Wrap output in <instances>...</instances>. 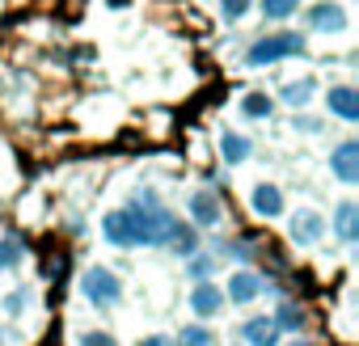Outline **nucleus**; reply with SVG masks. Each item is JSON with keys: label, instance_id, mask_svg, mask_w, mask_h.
Masks as SVG:
<instances>
[{"label": "nucleus", "instance_id": "obj_12", "mask_svg": "<svg viewBox=\"0 0 359 346\" xmlns=\"http://www.w3.org/2000/svg\"><path fill=\"white\" fill-rule=\"evenodd\" d=\"M330 110H334L338 118L355 123V118H359V97H355V89H351V85H338V89H330Z\"/></svg>", "mask_w": 359, "mask_h": 346}, {"label": "nucleus", "instance_id": "obj_26", "mask_svg": "<svg viewBox=\"0 0 359 346\" xmlns=\"http://www.w3.org/2000/svg\"><path fill=\"white\" fill-rule=\"evenodd\" d=\"M287 346H313V342H287Z\"/></svg>", "mask_w": 359, "mask_h": 346}, {"label": "nucleus", "instance_id": "obj_1", "mask_svg": "<svg viewBox=\"0 0 359 346\" xmlns=\"http://www.w3.org/2000/svg\"><path fill=\"white\" fill-rule=\"evenodd\" d=\"M304 51V39L283 30V34H271V39H258L250 51H245V64L250 68H266V64H279V60H292Z\"/></svg>", "mask_w": 359, "mask_h": 346}, {"label": "nucleus", "instance_id": "obj_22", "mask_svg": "<svg viewBox=\"0 0 359 346\" xmlns=\"http://www.w3.org/2000/svg\"><path fill=\"white\" fill-rule=\"evenodd\" d=\"M81 346H118L106 329H89V333H81Z\"/></svg>", "mask_w": 359, "mask_h": 346}, {"label": "nucleus", "instance_id": "obj_4", "mask_svg": "<svg viewBox=\"0 0 359 346\" xmlns=\"http://www.w3.org/2000/svg\"><path fill=\"white\" fill-rule=\"evenodd\" d=\"M309 26L321 34H338V30H346V9L334 5V0H321V5L309 9Z\"/></svg>", "mask_w": 359, "mask_h": 346}, {"label": "nucleus", "instance_id": "obj_10", "mask_svg": "<svg viewBox=\"0 0 359 346\" xmlns=\"http://www.w3.org/2000/svg\"><path fill=\"white\" fill-rule=\"evenodd\" d=\"M224 304H229V300H224V291H220L216 283H199V287L191 291V308H195V317H216Z\"/></svg>", "mask_w": 359, "mask_h": 346}, {"label": "nucleus", "instance_id": "obj_2", "mask_svg": "<svg viewBox=\"0 0 359 346\" xmlns=\"http://www.w3.org/2000/svg\"><path fill=\"white\" fill-rule=\"evenodd\" d=\"M81 291H85L89 304L110 308V304L123 300V279H118L114 270H106V266H89V270L81 275Z\"/></svg>", "mask_w": 359, "mask_h": 346}, {"label": "nucleus", "instance_id": "obj_20", "mask_svg": "<svg viewBox=\"0 0 359 346\" xmlns=\"http://www.w3.org/2000/svg\"><path fill=\"white\" fill-rule=\"evenodd\" d=\"M18 262H22V241H18V237H13V241L5 237V241H0V270H5V266H18Z\"/></svg>", "mask_w": 359, "mask_h": 346}, {"label": "nucleus", "instance_id": "obj_3", "mask_svg": "<svg viewBox=\"0 0 359 346\" xmlns=\"http://www.w3.org/2000/svg\"><path fill=\"white\" fill-rule=\"evenodd\" d=\"M102 237H106L110 245H118V249H135V245H144V233H140V220H135L131 207L106 212V216H102Z\"/></svg>", "mask_w": 359, "mask_h": 346}, {"label": "nucleus", "instance_id": "obj_16", "mask_svg": "<svg viewBox=\"0 0 359 346\" xmlns=\"http://www.w3.org/2000/svg\"><path fill=\"white\" fill-rule=\"evenodd\" d=\"M275 106H271V97L266 93H250V97H241V114L245 118H266Z\"/></svg>", "mask_w": 359, "mask_h": 346}, {"label": "nucleus", "instance_id": "obj_24", "mask_svg": "<svg viewBox=\"0 0 359 346\" xmlns=\"http://www.w3.org/2000/svg\"><path fill=\"white\" fill-rule=\"evenodd\" d=\"M5 308H9V312L18 317V312L26 308V291H18V296H9V300H5Z\"/></svg>", "mask_w": 359, "mask_h": 346}, {"label": "nucleus", "instance_id": "obj_19", "mask_svg": "<svg viewBox=\"0 0 359 346\" xmlns=\"http://www.w3.org/2000/svg\"><path fill=\"white\" fill-rule=\"evenodd\" d=\"M271 321H275V329H300V325H304V317H300L296 304H279V312H275Z\"/></svg>", "mask_w": 359, "mask_h": 346}, {"label": "nucleus", "instance_id": "obj_15", "mask_svg": "<svg viewBox=\"0 0 359 346\" xmlns=\"http://www.w3.org/2000/svg\"><path fill=\"white\" fill-rule=\"evenodd\" d=\"M173 346H212V329L208 325H187V329H177Z\"/></svg>", "mask_w": 359, "mask_h": 346}, {"label": "nucleus", "instance_id": "obj_7", "mask_svg": "<svg viewBox=\"0 0 359 346\" xmlns=\"http://www.w3.org/2000/svg\"><path fill=\"white\" fill-rule=\"evenodd\" d=\"M250 203H254V212H258V216H266V220H279V216H283V191H279V186H271V182L254 186Z\"/></svg>", "mask_w": 359, "mask_h": 346}, {"label": "nucleus", "instance_id": "obj_5", "mask_svg": "<svg viewBox=\"0 0 359 346\" xmlns=\"http://www.w3.org/2000/svg\"><path fill=\"white\" fill-rule=\"evenodd\" d=\"M355 156H359V144H355V139L338 144V148H334V156H330V165H334V178H338V182H346V186H355V178H359Z\"/></svg>", "mask_w": 359, "mask_h": 346}, {"label": "nucleus", "instance_id": "obj_9", "mask_svg": "<svg viewBox=\"0 0 359 346\" xmlns=\"http://www.w3.org/2000/svg\"><path fill=\"white\" fill-rule=\"evenodd\" d=\"M287 233H292V241H296V245H317L325 228H321V216H317V212H296Z\"/></svg>", "mask_w": 359, "mask_h": 346}, {"label": "nucleus", "instance_id": "obj_17", "mask_svg": "<svg viewBox=\"0 0 359 346\" xmlns=\"http://www.w3.org/2000/svg\"><path fill=\"white\" fill-rule=\"evenodd\" d=\"M313 89H317L313 81H296V85H287L279 97H283L287 106H304V102H313Z\"/></svg>", "mask_w": 359, "mask_h": 346}, {"label": "nucleus", "instance_id": "obj_18", "mask_svg": "<svg viewBox=\"0 0 359 346\" xmlns=\"http://www.w3.org/2000/svg\"><path fill=\"white\" fill-rule=\"evenodd\" d=\"M300 9V0H262V13L271 18V22H283V18H292Z\"/></svg>", "mask_w": 359, "mask_h": 346}, {"label": "nucleus", "instance_id": "obj_14", "mask_svg": "<svg viewBox=\"0 0 359 346\" xmlns=\"http://www.w3.org/2000/svg\"><path fill=\"white\" fill-rule=\"evenodd\" d=\"M355 220H359L355 203H351V199H346V203H338V212H334V233H338L346 245H351V241H355V233H359V228H355Z\"/></svg>", "mask_w": 359, "mask_h": 346}, {"label": "nucleus", "instance_id": "obj_8", "mask_svg": "<svg viewBox=\"0 0 359 346\" xmlns=\"http://www.w3.org/2000/svg\"><path fill=\"white\" fill-rule=\"evenodd\" d=\"M191 216H195L199 228H212V224H220L224 207H220V199L212 191H199V195H191Z\"/></svg>", "mask_w": 359, "mask_h": 346}, {"label": "nucleus", "instance_id": "obj_6", "mask_svg": "<svg viewBox=\"0 0 359 346\" xmlns=\"http://www.w3.org/2000/svg\"><path fill=\"white\" fill-rule=\"evenodd\" d=\"M258 296H262V279H258L254 270H237V275L229 279L224 300H233V304H250V300H258Z\"/></svg>", "mask_w": 359, "mask_h": 346}, {"label": "nucleus", "instance_id": "obj_13", "mask_svg": "<svg viewBox=\"0 0 359 346\" xmlns=\"http://www.w3.org/2000/svg\"><path fill=\"white\" fill-rule=\"evenodd\" d=\"M220 152H224L229 165H245L250 152H254V144H250L245 135H237V131H224V135H220Z\"/></svg>", "mask_w": 359, "mask_h": 346}, {"label": "nucleus", "instance_id": "obj_11", "mask_svg": "<svg viewBox=\"0 0 359 346\" xmlns=\"http://www.w3.org/2000/svg\"><path fill=\"white\" fill-rule=\"evenodd\" d=\"M241 338H245V346H279V329L271 317H250L241 325Z\"/></svg>", "mask_w": 359, "mask_h": 346}, {"label": "nucleus", "instance_id": "obj_25", "mask_svg": "<svg viewBox=\"0 0 359 346\" xmlns=\"http://www.w3.org/2000/svg\"><path fill=\"white\" fill-rule=\"evenodd\" d=\"M216 262H208V258H199V262H191V275H208Z\"/></svg>", "mask_w": 359, "mask_h": 346}, {"label": "nucleus", "instance_id": "obj_23", "mask_svg": "<svg viewBox=\"0 0 359 346\" xmlns=\"http://www.w3.org/2000/svg\"><path fill=\"white\" fill-rule=\"evenodd\" d=\"M135 346H173V338H169V333H148V338H140Z\"/></svg>", "mask_w": 359, "mask_h": 346}, {"label": "nucleus", "instance_id": "obj_21", "mask_svg": "<svg viewBox=\"0 0 359 346\" xmlns=\"http://www.w3.org/2000/svg\"><path fill=\"white\" fill-rule=\"evenodd\" d=\"M250 5H254V0H220V9H224V18H229V22L245 18V13H250Z\"/></svg>", "mask_w": 359, "mask_h": 346}, {"label": "nucleus", "instance_id": "obj_27", "mask_svg": "<svg viewBox=\"0 0 359 346\" xmlns=\"http://www.w3.org/2000/svg\"><path fill=\"white\" fill-rule=\"evenodd\" d=\"M0 346H5V333H0Z\"/></svg>", "mask_w": 359, "mask_h": 346}]
</instances>
